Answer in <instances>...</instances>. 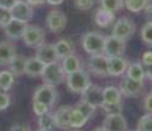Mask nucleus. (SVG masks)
I'll list each match as a JSON object with an SVG mask.
<instances>
[{"label":"nucleus","mask_w":152,"mask_h":131,"mask_svg":"<svg viewBox=\"0 0 152 131\" xmlns=\"http://www.w3.org/2000/svg\"><path fill=\"white\" fill-rule=\"evenodd\" d=\"M106 36L99 32H88L82 38V46L84 51L89 55L104 54Z\"/></svg>","instance_id":"1"},{"label":"nucleus","mask_w":152,"mask_h":131,"mask_svg":"<svg viewBox=\"0 0 152 131\" xmlns=\"http://www.w3.org/2000/svg\"><path fill=\"white\" fill-rule=\"evenodd\" d=\"M90 78L85 71L80 69L67 75V87L73 94H83L90 86Z\"/></svg>","instance_id":"2"},{"label":"nucleus","mask_w":152,"mask_h":131,"mask_svg":"<svg viewBox=\"0 0 152 131\" xmlns=\"http://www.w3.org/2000/svg\"><path fill=\"white\" fill-rule=\"evenodd\" d=\"M40 76H42L45 85L56 86V85L61 84L63 82V79H65V72L62 69L61 63H58V61H57L54 63L46 64Z\"/></svg>","instance_id":"3"},{"label":"nucleus","mask_w":152,"mask_h":131,"mask_svg":"<svg viewBox=\"0 0 152 131\" xmlns=\"http://www.w3.org/2000/svg\"><path fill=\"white\" fill-rule=\"evenodd\" d=\"M134 33H135V23L128 17H122L117 20L115 24H113L111 35L121 39L123 41H126L134 35Z\"/></svg>","instance_id":"4"},{"label":"nucleus","mask_w":152,"mask_h":131,"mask_svg":"<svg viewBox=\"0 0 152 131\" xmlns=\"http://www.w3.org/2000/svg\"><path fill=\"white\" fill-rule=\"evenodd\" d=\"M23 41L29 47H39L42 44H44L45 39V32L43 28L38 25H29L27 24V28L23 33Z\"/></svg>","instance_id":"5"},{"label":"nucleus","mask_w":152,"mask_h":131,"mask_svg":"<svg viewBox=\"0 0 152 131\" xmlns=\"http://www.w3.org/2000/svg\"><path fill=\"white\" fill-rule=\"evenodd\" d=\"M88 69L96 76H107L108 75V57L104 54L91 55L88 61Z\"/></svg>","instance_id":"6"},{"label":"nucleus","mask_w":152,"mask_h":131,"mask_svg":"<svg viewBox=\"0 0 152 131\" xmlns=\"http://www.w3.org/2000/svg\"><path fill=\"white\" fill-rule=\"evenodd\" d=\"M33 101L40 102L49 108H51L55 102L57 101V91L55 90V86H50V85H43L40 87H38L34 92Z\"/></svg>","instance_id":"7"},{"label":"nucleus","mask_w":152,"mask_h":131,"mask_svg":"<svg viewBox=\"0 0 152 131\" xmlns=\"http://www.w3.org/2000/svg\"><path fill=\"white\" fill-rule=\"evenodd\" d=\"M67 16L60 10H51L46 16V25L51 33H60L66 28Z\"/></svg>","instance_id":"8"},{"label":"nucleus","mask_w":152,"mask_h":131,"mask_svg":"<svg viewBox=\"0 0 152 131\" xmlns=\"http://www.w3.org/2000/svg\"><path fill=\"white\" fill-rule=\"evenodd\" d=\"M125 52V41L121 40L113 35L106 36L105 46H104V55L106 57H118L123 56Z\"/></svg>","instance_id":"9"},{"label":"nucleus","mask_w":152,"mask_h":131,"mask_svg":"<svg viewBox=\"0 0 152 131\" xmlns=\"http://www.w3.org/2000/svg\"><path fill=\"white\" fill-rule=\"evenodd\" d=\"M10 11H11L12 18L21 21V22H24V23L29 22L33 17V6L29 5L27 1H23V0L17 1L10 9Z\"/></svg>","instance_id":"10"},{"label":"nucleus","mask_w":152,"mask_h":131,"mask_svg":"<svg viewBox=\"0 0 152 131\" xmlns=\"http://www.w3.org/2000/svg\"><path fill=\"white\" fill-rule=\"evenodd\" d=\"M82 100L88 102L91 106L96 107H101L104 103V95H102V89L99 85H93L90 84V86L88 87L84 92L82 94Z\"/></svg>","instance_id":"11"},{"label":"nucleus","mask_w":152,"mask_h":131,"mask_svg":"<svg viewBox=\"0 0 152 131\" xmlns=\"http://www.w3.org/2000/svg\"><path fill=\"white\" fill-rule=\"evenodd\" d=\"M142 87H144V83L142 82L133 80L128 76H125L119 84L121 94L126 96V97H136L141 92Z\"/></svg>","instance_id":"12"},{"label":"nucleus","mask_w":152,"mask_h":131,"mask_svg":"<svg viewBox=\"0 0 152 131\" xmlns=\"http://www.w3.org/2000/svg\"><path fill=\"white\" fill-rule=\"evenodd\" d=\"M35 57L45 66L58 61L54 44H42L39 47H37Z\"/></svg>","instance_id":"13"},{"label":"nucleus","mask_w":152,"mask_h":131,"mask_svg":"<svg viewBox=\"0 0 152 131\" xmlns=\"http://www.w3.org/2000/svg\"><path fill=\"white\" fill-rule=\"evenodd\" d=\"M104 127L107 131H128V124L122 114L106 115L104 119Z\"/></svg>","instance_id":"14"},{"label":"nucleus","mask_w":152,"mask_h":131,"mask_svg":"<svg viewBox=\"0 0 152 131\" xmlns=\"http://www.w3.org/2000/svg\"><path fill=\"white\" fill-rule=\"evenodd\" d=\"M128 61L123 56L110 57L108 58V75L110 76H121L124 74L128 68Z\"/></svg>","instance_id":"15"},{"label":"nucleus","mask_w":152,"mask_h":131,"mask_svg":"<svg viewBox=\"0 0 152 131\" xmlns=\"http://www.w3.org/2000/svg\"><path fill=\"white\" fill-rule=\"evenodd\" d=\"M26 28H27V23L12 18V21L6 25V27H4V31H5V34L10 39L16 40V39H21L23 36V33L26 31Z\"/></svg>","instance_id":"16"},{"label":"nucleus","mask_w":152,"mask_h":131,"mask_svg":"<svg viewBox=\"0 0 152 131\" xmlns=\"http://www.w3.org/2000/svg\"><path fill=\"white\" fill-rule=\"evenodd\" d=\"M71 106H62L60 107L53 115H54V120H55V126L60 129H69V114H71Z\"/></svg>","instance_id":"17"},{"label":"nucleus","mask_w":152,"mask_h":131,"mask_svg":"<svg viewBox=\"0 0 152 131\" xmlns=\"http://www.w3.org/2000/svg\"><path fill=\"white\" fill-rule=\"evenodd\" d=\"M54 46H55V51L58 60H63L65 57L74 54L73 43L71 40H67V39H60V40H57L54 44Z\"/></svg>","instance_id":"18"},{"label":"nucleus","mask_w":152,"mask_h":131,"mask_svg":"<svg viewBox=\"0 0 152 131\" xmlns=\"http://www.w3.org/2000/svg\"><path fill=\"white\" fill-rule=\"evenodd\" d=\"M16 56L15 45L10 41H0V64H9Z\"/></svg>","instance_id":"19"},{"label":"nucleus","mask_w":152,"mask_h":131,"mask_svg":"<svg viewBox=\"0 0 152 131\" xmlns=\"http://www.w3.org/2000/svg\"><path fill=\"white\" fill-rule=\"evenodd\" d=\"M126 76L130 78L133 80H137V82H142L145 80L146 74H145V68L140 62H132L129 63L128 68H126Z\"/></svg>","instance_id":"20"},{"label":"nucleus","mask_w":152,"mask_h":131,"mask_svg":"<svg viewBox=\"0 0 152 131\" xmlns=\"http://www.w3.org/2000/svg\"><path fill=\"white\" fill-rule=\"evenodd\" d=\"M45 68V64L42 63L37 57H31L26 60V68H24V74L29 76H38L42 75Z\"/></svg>","instance_id":"21"},{"label":"nucleus","mask_w":152,"mask_h":131,"mask_svg":"<svg viewBox=\"0 0 152 131\" xmlns=\"http://www.w3.org/2000/svg\"><path fill=\"white\" fill-rule=\"evenodd\" d=\"M61 66H62V69L65 72V74H67V75L82 69V62L74 54L63 58L61 62Z\"/></svg>","instance_id":"22"},{"label":"nucleus","mask_w":152,"mask_h":131,"mask_svg":"<svg viewBox=\"0 0 152 131\" xmlns=\"http://www.w3.org/2000/svg\"><path fill=\"white\" fill-rule=\"evenodd\" d=\"M95 23L101 28H107L108 25L115 21V14L108 12L106 10H104L102 7H100L96 10L95 12Z\"/></svg>","instance_id":"23"},{"label":"nucleus","mask_w":152,"mask_h":131,"mask_svg":"<svg viewBox=\"0 0 152 131\" xmlns=\"http://www.w3.org/2000/svg\"><path fill=\"white\" fill-rule=\"evenodd\" d=\"M88 118L77 108V107H72L71 114H69V125L73 129H79L83 127L88 123Z\"/></svg>","instance_id":"24"},{"label":"nucleus","mask_w":152,"mask_h":131,"mask_svg":"<svg viewBox=\"0 0 152 131\" xmlns=\"http://www.w3.org/2000/svg\"><path fill=\"white\" fill-rule=\"evenodd\" d=\"M26 57H23L22 55H16L12 61L9 63L10 64V72L14 74L15 76L24 74V68H26Z\"/></svg>","instance_id":"25"},{"label":"nucleus","mask_w":152,"mask_h":131,"mask_svg":"<svg viewBox=\"0 0 152 131\" xmlns=\"http://www.w3.org/2000/svg\"><path fill=\"white\" fill-rule=\"evenodd\" d=\"M102 95H104V102L106 103L121 102L122 98L121 91L116 86H106L105 89H102Z\"/></svg>","instance_id":"26"},{"label":"nucleus","mask_w":152,"mask_h":131,"mask_svg":"<svg viewBox=\"0 0 152 131\" xmlns=\"http://www.w3.org/2000/svg\"><path fill=\"white\" fill-rule=\"evenodd\" d=\"M15 82V75L10 71H0V90L9 91Z\"/></svg>","instance_id":"27"},{"label":"nucleus","mask_w":152,"mask_h":131,"mask_svg":"<svg viewBox=\"0 0 152 131\" xmlns=\"http://www.w3.org/2000/svg\"><path fill=\"white\" fill-rule=\"evenodd\" d=\"M100 5L104 10L116 14V12L122 10L124 5V0H100Z\"/></svg>","instance_id":"28"},{"label":"nucleus","mask_w":152,"mask_h":131,"mask_svg":"<svg viewBox=\"0 0 152 131\" xmlns=\"http://www.w3.org/2000/svg\"><path fill=\"white\" fill-rule=\"evenodd\" d=\"M38 125H39V129L43 131H53L55 127V120H54V115L46 113L42 116H39L38 119Z\"/></svg>","instance_id":"29"},{"label":"nucleus","mask_w":152,"mask_h":131,"mask_svg":"<svg viewBox=\"0 0 152 131\" xmlns=\"http://www.w3.org/2000/svg\"><path fill=\"white\" fill-rule=\"evenodd\" d=\"M124 4L129 11L140 12L146 9V6L148 5V0H124Z\"/></svg>","instance_id":"30"},{"label":"nucleus","mask_w":152,"mask_h":131,"mask_svg":"<svg viewBox=\"0 0 152 131\" xmlns=\"http://www.w3.org/2000/svg\"><path fill=\"white\" fill-rule=\"evenodd\" d=\"M102 111L106 113V115H116V114H122L123 107L122 102H116V103H106L104 102L101 106Z\"/></svg>","instance_id":"31"},{"label":"nucleus","mask_w":152,"mask_h":131,"mask_svg":"<svg viewBox=\"0 0 152 131\" xmlns=\"http://www.w3.org/2000/svg\"><path fill=\"white\" fill-rule=\"evenodd\" d=\"M136 130L137 131H152V113H147L140 118Z\"/></svg>","instance_id":"32"},{"label":"nucleus","mask_w":152,"mask_h":131,"mask_svg":"<svg viewBox=\"0 0 152 131\" xmlns=\"http://www.w3.org/2000/svg\"><path fill=\"white\" fill-rule=\"evenodd\" d=\"M75 107H77V108L88 118V119H90V118L93 116V114H94V112H95V109H96L94 106H91V104H89L88 102H85V101H83V100H80V101L77 103V106H75Z\"/></svg>","instance_id":"33"},{"label":"nucleus","mask_w":152,"mask_h":131,"mask_svg":"<svg viewBox=\"0 0 152 131\" xmlns=\"http://www.w3.org/2000/svg\"><path fill=\"white\" fill-rule=\"evenodd\" d=\"M141 39L145 44L152 46V23L151 22L145 23L144 27L141 28Z\"/></svg>","instance_id":"34"},{"label":"nucleus","mask_w":152,"mask_h":131,"mask_svg":"<svg viewBox=\"0 0 152 131\" xmlns=\"http://www.w3.org/2000/svg\"><path fill=\"white\" fill-rule=\"evenodd\" d=\"M12 21V15L10 9L0 6V27L4 28Z\"/></svg>","instance_id":"35"},{"label":"nucleus","mask_w":152,"mask_h":131,"mask_svg":"<svg viewBox=\"0 0 152 131\" xmlns=\"http://www.w3.org/2000/svg\"><path fill=\"white\" fill-rule=\"evenodd\" d=\"M50 108L48 106H45V104L40 103V102H37V101H33V112L35 113V115L38 116H42L46 113H49Z\"/></svg>","instance_id":"36"},{"label":"nucleus","mask_w":152,"mask_h":131,"mask_svg":"<svg viewBox=\"0 0 152 131\" xmlns=\"http://www.w3.org/2000/svg\"><path fill=\"white\" fill-rule=\"evenodd\" d=\"M95 0H74V5L77 9L86 11V10H90L94 6Z\"/></svg>","instance_id":"37"},{"label":"nucleus","mask_w":152,"mask_h":131,"mask_svg":"<svg viewBox=\"0 0 152 131\" xmlns=\"http://www.w3.org/2000/svg\"><path fill=\"white\" fill-rule=\"evenodd\" d=\"M11 104V98L6 92H0V111L9 108Z\"/></svg>","instance_id":"38"},{"label":"nucleus","mask_w":152,"mask_h":131,"mask_svg":"<svg viewBox=\"0 0 152 131\" xmlns=\"http://www.w3.org/2000/svg\"><path fill=\"white\" fill-rule=\"evenodd\" d=\"M144 108L147 113H152V91L146 95L144 100Z\"/></svg>","instance_id":"39"},{"label":"nucleus","mask_w":152,"mask_h":131,"mask_svg":"<svg viewBox=\"0 0 152 131\" xmlns=\"http://www.w3.org/2000/svg\"><path fill=\"white\" fill-rule=\"evenodd\" d=\"M142 63L144 66L152 64V51H146L142 55Z\"/></svg>","instance_id":"40"},{"label":"nucleus","mask_w":152,"mask_h":131,"mask_svg":"<svg viewBox=\"0 0 152 131\" xmlns=\"http://www.w3.org/2000/svg\"><path fill=\"white\" fill-rule=\"evenodd\" d=\"M17 1H20V0H0V6L6 7V9H11Z\"/></svg>","instance_id":"41"},{"label":"nucleus","mask_w":152,"mask_h":131,"mask_svg":"<svg viewBox=\"0 0 152 131\" xmlns=\"http://www.w3.org/2000/svg\"><path fill=\"white\" fill-rule=\"evenodd\" d=\"M10 131H31L29 130V127L28 126H26V125H22V124H16V125H14L11 127V130Z\"/></svg>","instance_id":"42"},{"label":"nucleus","mask_w":152,"mask_h":131,"mask_svg":"<svg viewBox=\"0 0 152 131\" xmlns=\"http://www.w3.org/2000/svg\"><path fill=\"white\" fill-rule=\"evenodd\" d=\"M145 14H146V17H147V22H151L152 23V4H148L146 6Z\"/></svg>","instance_id":"43"},{"label":"nucleus","mask_w":152,"mask_h":131,"mask_svg":"<svg viewBox=\"0 0 152 131\" xmlns=\"http://www.w3.org/2000/svg\"><path fill=\"white\" fill-rule=\"evenodd\" d=\"M145 74L146 76L148 78V79L152 80V64H148V66H145Z\"/></svg>","instance_id":"44"},{"label":"nucleus","mask_w":152,"mask_h":131,"mask_svg":"<svg viewBox=\"0 0 152 131\" xmlns=\"http://www.w3.org/2000/svg\"><path fill=\"white\" fill-rule=\"evenodd\" d=\"M26 1H27L29 5L35 6V5H40V4H43L45 0H26Z\"/></svg>","instance_id":"45"},{"label":"nucleus","mask_w":152,"mask_h":131,"mask_svg":"<svg viewBox=\"0 0 152 131\" xmlns=\"http://www.w3.org/2000/svg\"><path fill=\"white\" fill-rule=\"evenodd\" d=\"M45 1L50 5H53V6H56V5H60L63 3V0H45Z\"/></svg>","instance_id":"46"},{"label":"nucleus","mask_w":152,"mask_h":131,"mask_svg":"<svg viewBox=\"0 0 152 131\" xmlns=\"http://www.w3.org/2000/svg\"><path fill=\"white\" fill-rule=\"evenodd\" d=\"M93 131H107V130H106L104 126H100V127H96V129H94Z\"/></svg>","instance_id":"47"},{"label":"nucleus","mask_w":152,"mask_h":131,"mask_svg":"<svg viewBox=\"0 0 152 131\" xmlns=\"http://www.w3.org/2000/svg\"><path fill=\"white\" fill-rule=\"evenodd\" d=\"M35 131H43V130H40V129H38V130H35Z\"/></svg>","instance_id":"48"},{"label":"nucleus","mask_w":152,"mask_h":131,"mask_svg":"<svg viewBox=\"0 0 152 131\" xmlns=\"http://www.w3.org/2000/svg\"><path fill=\"white\" fill-rule=\"evenodd\" d=\"M135 131H137V130H135Z\"/></svg>","instance_id":"49"}]
</instances>
